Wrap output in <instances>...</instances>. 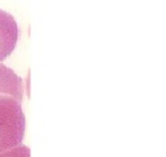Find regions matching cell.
Segmentation results:
<instances>
[{
	"label": "cell",
	"instance_id": "6da1fadb",
	"mask_svg": "<svg viewBox=\"0 0 166 157\" xmlns=\"http://www.w3.org/2000/svg\"><path fill=\"white\" fill-rule=\"evenodd\" d=\"M23 93L0 92V153L20 145L25 133Z\"/></svg>",
	"mask_w": 166,
	"mask_h": 157
},
{
	"label": "cell",
	"instance_id": "7a4b0ae2",
	"mask_svg": "<svg viewBox=\"0 0 166 157\" xmlns=\"http://www.w3.org/2000/svg\"><path fill=\"white\" fill-rule=\"evenodd\" d=\"M18 26L10 13L0 10V61L9 56L16 46Z\"/></svg>",
	"mask_w": 166,
	"mask_h": 157
},
{
	"label": "cell",
	"instance_id": "3957f363",
	"mask_svg": "<svg viewBox=\"0 0 166 157\" xmlns=\"http://www.w3.org/2000/svg\"><path fill=\"white\" fill-rule=\"evenodd\" d=\"M0 157H30V150L23 144L0 153Z\"/></svg>",
	"mask_w": 166,
	"mask_h": 157
}]
</instances>
